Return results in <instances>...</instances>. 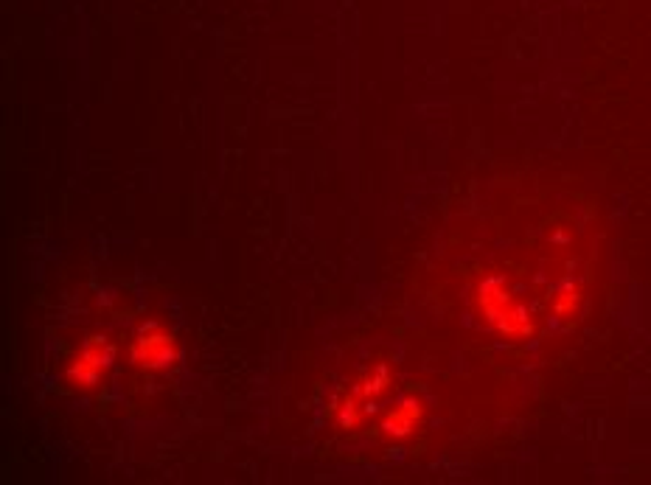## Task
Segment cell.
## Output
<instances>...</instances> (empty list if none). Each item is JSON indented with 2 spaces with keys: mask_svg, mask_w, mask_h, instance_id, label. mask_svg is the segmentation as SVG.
Segmentation results:
<instances>
[{
  "mask_svg": "<svg viewBox=\"0 0 651 485\" xmlns=\"http://www.w3.org/2000/svg\"><path fill=\"white\" fill-rule=\"evenodd\" d=\"M132 359L141 368H166L174 359V340L160 329L144 331L132 345Z\"/></svg>",
  "mask_w": 651,
  "mask_h": 485,
  "instance_id": "cell-1",
  "label": "cell"
},
{
  "mask_svg": "<svg viewBox=\"0 0 651 485\" xmlns=\"http://www.w3.org/2000/svg\"><path fill=\"white\" fill-rule=\"evenodd\" d=\"M104 359H107V343H104V340H90V343L82 348V354L73 359L68 376H71L73 382L93 385V382L99 379V373H102Z\"/></svg>",
  "mask_w": 651,
  "mask_h": 485,
  "instance_id": "cell-2",
  "label": "cell"
}]
</instances>
